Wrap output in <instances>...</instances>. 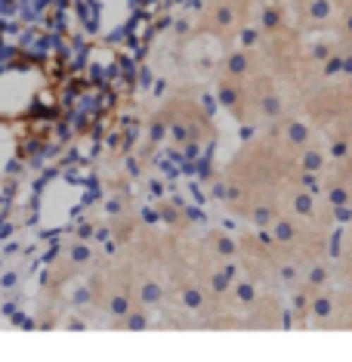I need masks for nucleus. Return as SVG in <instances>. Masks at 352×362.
<instances>
[{
    "label": "nucleus",
    "instance_id": "20e7f679",
    "mask_svg": "<svg viewBox=\"0 0 352 362\" xmlns=\"http://www.w3.org/2000/svg\"><path fill=\"white\" fill-rule=\"evenodd\" d=\"M238 300H241V303H253V288H250L248 282L238 285Z\"/></svg>",
    "mask_w": 352,
    "mask_h": 362
},
{
    "label": "nucleus",
    "instance_id": "f03ea898",
    "mask_svg": "<svg viewBox=\"0 0 352 362\" xmlns=\"http://www.w3.org/2000/svg\"><path fill=\"white\" fill-rule=\"evenodd\" d=\"M312 313L318 319H327L334 313V300L331 298H315V303H312Z\"/></svg>",
    "mask_w": 352,
    "mask_h": 362
},
{
    "label": "nucleus",
    "instance_id": "7ed1b4c3",
    "mask_svg": "<svg viewBox=\"0 0 352 362\" xmlns=\"http://www.w3.org/2000/svg\"><path fill=\"white\" fill-rule=\"evenodd\" d=\"M127 325L130 328H145L149 319H145V313H127Z\"/></svg>",
    "mask_w": 352,
    "mask_h": 362
},
{
    "label": "nucleus",
    "instance_id": "f257e3e1",
    "mask_svg": "<svg viewBox=\"0 0 352 362\" xmlns=\"http://www.w3.org/2000/svg\"><path fill=\"white\" fill-rule=\"evenodd\" d=\"M183 303L189 310H201V303H204V294L198 291V288H186L183 291Z\"/></svg>",
    "mask_w": 352,
    "mask_h": 362
}]
</instances>
